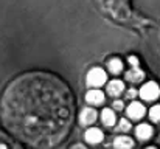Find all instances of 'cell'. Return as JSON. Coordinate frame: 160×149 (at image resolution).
I'll use <instances>...</instances> for the list:
<instances>
[{
	"mask_svg": "<svg viewBox=\"0 0 160 149\" xmlns=\"http://www.w3.org/2000/svg\"><path fill=\"white\" fill-rule=\"evenodd\" d=\"M2 118L5 126L27 143L52 148L70 127L72 95L50 75H27L5 92Z\"/></svg>",
	"mask_w": 160,
	"mask_h": 149,
	"instance_id": "obj_1",
	"label": "cell"
},
{
	"mask_svg": "<svg viewBox=\"0 0 160 149\" xmlns=\"http://www.w3.org/2000/svg\"><path fill=\"white\" fill-rule=\"evenodd\" d=\"M106 82V72L100 67H93L87 73V84L90 87H100Z\"/></svg>",
	"mask_w": 160,
	"mask_h": 149,
	"instance_id": "obj_2",
	"label": "cell"
},
{
	"mask_svg": "<svg viewBox=\"0 0 160 149\" xmlns=\"http://www.w3.org/2000/svg\"><path fill=\"white\" fill-rule=\"evenodd\" d=\"M140 97L145 99V101H154V99H157L160 97V87L157 82H154V81H149V82H146L142 89H140Z\"/></svg>",
	"mask_w": 160,
	"mask_h": 149,
	"instance_id": "obj_3",
	"label": "cell"
},
{
	"mask_svg": "<svg viewBox=\"0 0 160 149\" xmlns=\"http://www.w3.org/2000/svg\"><path fill=\"white\" fill-rule=\"evenodd\" d=\"M145 106L138 101H132L129 106H128V115L132 118V120H138L145 115Z\"/></svg>",
	"mask_w": 160,
	"mask_h": 149,
	"instance_id": "obj_4",
	"label": "cell"
},
{
	"mask_svg": "<svg viewBox=\"0 0 160 149\" xmlns=\"http://www.w3.org/2000/svg\"><path fill=\"white\" fill-rule=\"evenodd\" d=\"M103 138H104V134H103V131L98 129V127H90V129H87V132H86V142L90 143V145L101 143Z\"/></svg>",
	"mask_w": 160,
	"mask_h": 149,
	"instance_id": "obj_5",
	"label": "cell"
},
{
	"mask_svg": "<svg viewBox=\"0 0 160 149\" xmlns=\"http://www.w3.org/2000/svg\"><path fill=\"white\" fill-rule=\"evenodd\" d=\"M95 120H97V110L95 109H90V107L82 109V112L79 115L81 124H92V123H95Z\"/></svg>",
	"mask_w": 160,
	"mask_h": 149,
	"instance_id": "obj_6",
	"label": "cell"
},
{
	"mask_svg": "<svg viewBox=\"0 0 160 149\" xmlns=\"http://www.w3.org/2000/svg\"><path fill=\"white\" fill-rule=\"evenodd\" d=\"M86 99H87V102L98 106V104H103L104 102V93L101 90H98V89H93V90H89L87 92Z\"/></svg>",
	"mask_w": 160,
	"mask_h": 149,
	"instance_id": "obj_7",
	"label": "cell"
},
{
	"mask_svg": "<svg viewBox=\"0 0 160 149\" xmlns=\"http://www.w3.org/2000/svg\"><path fill=\"white\" fill-rule=\"evenodd\" d=\"M123 90H124V84L120 79H113L107 84V93L110 97H118Z\"/></svg>",
	"mask_w": 160,
	"mask_h": 149,
	"instance_id": "obj_8",
	"label": "cell"
},
{
	"mask_svg": "<svg viewBox=\"0 0 160 149\" xmlns=\"http://www.w3.org/2000/svg\"><path fill=\"white\" fill-rule=\"evenodd\" d=\"M135 135L140 138V140H149L152 137V127L149 124H138L137 129H135Z\"/></svg>",
	"mask_w": 160,
	"mask_h": 149,
	"instance_id": "obj_9",
	"label": "cell"
},
{
	"mask_svg": "<svg viewBox=\"0 0 160 149\" xmlns=\"http://www.w3.org/2000/svg\"><path fill=\"white\" fill-rule=\"evenodd\" d=\"M143 78H145V72L140 67H135V68H131L129 72H126V79L131 82H138Z\"/></svg>",
	"mask_w": 160,
	"mask_h": 149,
	"instance_id": "obj_10",
	"label": "cell"
},
{
	"mask_svg": "<svg viewBox=\"0 0 160 149\" xmlns=\"http://www.w3.org/2000/svg\"><path fill=\"white\" fill-rule=\"evenodd\" d=\"M132 146H134V142L129 137H117L113 140V148L115 149H131Z\"/></svg>",
	"mask_w": 160,
	"mask_h": 149,
	"instance_id": "obj_11",
	"label": "cell"
},
{
	"mask_svg": "<svg viewBox=\"0 0 160 149\" xmlns=\"http://www.w3.org/2000/svg\"><path fill=\"white\" fill-rule=\"evenodd\" d=\"M101 120L106 126H113L115 124V113L112 109H104L101 112Z\"/></svg>",
	"mask_w": 160,
	"mask_h": 149,
	"instance_id": "obj_12",
	"label": "cell"
},
{
	"mask_svg": "<svg viewBox=\"0 0 160 149\" xmlns=\"http://www.w3.org/2000/svg\"><path fill=\"white\" fill-rule=\"evenodd\" d=\"M109 70H110L112 73H120V72L123 70V62H121V59H120V57H112V59L109 61Z\"/></svg>",
	"mask_w": 160,
	"mask_h": 149,
	"instance_id": "obj_13",
	"label": "cell"
},
{
	"mask_svg": "<svg viewBox=\"0 0 160 149\" xmlns=\"http://www.w3.org/2000/svg\"><path fill=\"white\" fill-rule=\"evenodd\" d=\"M149 118H151L152 121H156V123L160 121V104L151 107V110H149Z\"/></svg>",
	"mask_w": 160,
	"mask_h": 149,
	"instance_id": "obj_14",
	"label": "cell"
},
{
	"mask_svg": "<svg viewBox=\"0 0 160 149\" xmlns=\"http://www.w3.org/2000/svg\"><path fill=\"white\" fill-rule=\"evenodd\" d=\"M118 129H120V131H124V132H126V131H129V129H131V124H129V121H128V120H124V118H123V120H120Z\"/></svg>",
	"mask_w": 160,
	"mask_h": 149,
	"instance_id": "obj_15",
	"label": "cell"
},
{
	"mask_svg": "<svg viewBox=\"0 0 160 149\" xmlns=\"http://www.w3.org/2000/svg\"><path fill=\"white\" fill-rule=\"evenodd\" d=\"M129 64L132 65V68H135V67H138V57L137 56H129Z\"/></svg>",
	"mask_w": 160,
	"mask_h": 149,
	"instance_id": "obj_16",
	"label": "cell"
},
{
	"mask_svg": "<svg viewBox=\"0 0 160 149\" xmlns=\"http://www.w3.org/2000/svg\"><path fill=\"white\" fill-rule=\"evenodd\" d=\"M137 93H138V92H137L135 89H131V90H128V93H126V97H128V98H129V99H131V98H135V97H137Z\"/></svg>",
	"mask_w": 160,
	"mask_h": 149,
	"instance_id": "obj_17",
	"label": "cell"
},
{
	"mask_svg": "<svg viewBox=\"0 0 160 149\" xmlns=\"http://www.w3.org/2000/svg\"><path fill=\"white\" fill-rule=\"evenodd\" d=\"M113 109L115 110H121L123 109V101H113Z\"/></svg>",
	"mask_w": 160,
	"mask_h": 149,
	"instance_id": "obj_18",
	"label": "cell"
},
{
	"mask_svg": "<svg viewBox=\"0 0 160 149\" xmlns=\"http://www.w3.org/2000/svg\"><path fill=\"white\" fill-rule=\"evenodd\" d=\"M146 149H156V148H146Z\"/></svg>",
	"mask_w": 160,
	"mask_h": 149,
	"instance_id": "obj_19",
	"label": "cell"
}]
</instances>
